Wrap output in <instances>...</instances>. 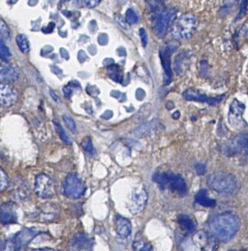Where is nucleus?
<instances>
[{
	"label": "nucleus",
	"instance_id": "obj_1",
	"mask_svg": "<svg viewBox=\"0 0 248 251\" xmlns=\"http://www.w3.org/2000/svg\"><path fill=\"white\" fill-rule=\"evenodd\" d=\"M241 222L232 212H225L212 216L209 221L210 234L218 241L228 242L239 231Z\"/></svg>",
	"mask_w": 248,
	"mask_h": 251
},
{
	"label": "nucleus",
	"instance_id": "obj_2",
	"mask_svg": "<svg viewBox=\"0 0 248 251\" xmlns=\"http://www.w3.org/2000/svg\"><path fill=\"white\" fill-rule=\"evenodd\" d=\"M207 184L212 190L226 195L235 194L238 188L236 176L226 172H216L209 175Z\"/></svg>",
	"mask_w": 248,
	"mask_h": 251
},
{
	"label": "nucleus",
	"instance_id": "obj_3",
	"mask_svg": "<svg viewBox=\"0 0 248 251\" xmlns=\"http://www.w3.org/2000/svg\"><path fill=\"white\" fill-rule=\"evenodd\" d=\"M152 180L162 190L168 189L172 190L180 197L187 195V183L180 175H175L170 172H158L153 175Z\"/></svg>",
	"mask_w": 248,
	"mask_h": 251
},
{
	"label": "nucleus",
	"instance_id": "obj_4",
	"mask_svg": "<svg viewBox=\"0 0 248 251\" xmlns=\"http://www.w3.org/2000/svg\"><path fill=\"white\" fill-rule=\"evenodd\" d=\"M198 27V19L193 14L187 13L180 16V19L172 26V33L174 37L182 39L191 38Z\"/></svg>",
	"mask_w": 248,
	"mask_h": 251
},
{
	"label": "nucleus",
	"instance_id": "obj_5",
	"mask_svg": "<svg viewBox=\"0 0 248 251\" xmlns=\"http://www.w3.org/2000/svg\"><path fill=\"white\" fill-rule=\"evenodd\" d=\"M63 187L64 195L73 200L82 197L86 190L85 183L75 173L70 174L66 177Z\"/></svg>",
	"mask_w": 248,
	"mask_h": 251
},
{
	"label": "nucleus",
	"instance_id": "obj_6",
	"mask_svg": "<svg viewBox=\"0 0 248 251\" xmlns=\"http://www.w3.org/2000/svg\"><path fill=\"white\" fill-rule=\"evenodd\" d=\"M176 15H177V11L174 9H161L158 12H155L153 25H154V31L158 37L159 38L165 37L169 24L176 17Z\"/></svg>",
	"mask_w": 248,
	"mask_h": 251
},
{
	"label": "nucleus",
	"instance_id": "obj_7",
	"mask_svg": "<svg viewBox=\"0 0 248 251\" xmlns=\"http://www.w3.org/2000/svg\"><path fill=\"white\" fill-rule=\"evenodd\" d=\"M224 154L227 156L236 155H248V136L239 134L235 136L228 142L223 149Z\"/></svg>",
	"mask_w": 248,
	"mask_h": 251
},
{
	"label": "nucleus",
	"instance_id": "obj_8",
	"mask_svg": "<svg viewBox=\"0 0 248 251\" xmlns=\"http://www.w3.org/2000/svg\"><path fill=\"white\" fill-rule=\"evenodd\" d=\"M34 191L40 198L48 199L53 197L56 193L53 180L45 174H40L36 176Z\"/></svg>",
	"mask_w": 248,
	"mask_h": 251
},
{
	"label": "nucleus",
	"instance_id": "obj_9",
	"mask_svg": "<svg viewBox=\"0 0 248 251\" xmlns=\"http://www.w3.org/2000/svg\"><path fill=\"white\" fill-rule=\"evenodd\" d=\"M148 201V194L143 187H137L133 190L129 203V210L133 215L140 213L144 210Z\"/></svg>",
	"mask_w": 248,
	"mask_h": 251
},
{
	"label": "nucleus",
	"instance_id": "obj_10",
	"mask_svg": "<svg viewBox=\"0 0 248 251\" xmlns=\"http://www.w3.org/2000/svg\"><path fill=\"white\" fill-rule=\"evenodd\" d=\"M245 110V105L242 101L234 99L231 102L228 112V122L233 128L239 129L243 126Z\"/></svg>",
	"mask_w": 248,
	"mask_h": 251
},
{
	"label": "nucleus",
	"instance_id": "obj_11",
	"mask_svg": "<svg viewBox=\"0 0 248 251\" xmlns=\"http://www.w3.org/2000/svg\"><path fill=\"white\" fill-rule=\"evenodd\" d=\"M177 49V47L173 45H169L166 48H162L160 49L159 56L162 62L165 75H164V82L166 85H169L172 81L173 73H172V66H171V55L172 52Z\"/></svg>",
	"mask_w": 248,
	"mask_h": 251
},
{
	"label": "nucleus",
	"instance_id": "obj_12",
	"mask_svg": "<svg viewBox=\"0 0 248 251\" xmlns=\"http://www.w3.org/2000/svg\"><path fill=\"white\" fill-rule=\"evenodd\" d=\"M194 241L202 251H216L219 248L218 240L210 233L199 231L196 233Z\"/></svg>",
	"mask_w": 248,
	"mask_h": 251
},
{
	"label": "nucleus",
	"instance_id": "obj_13",
	"mask_svg": "<svg viewBox=\"0 0 248 251\" xmlns=\"http://www.w3.org/2000/svg\"><path fill=\"white\" fill-rule=\"evenodd\" d=\"M40 231L35 227H25L22 231H19L17 234L12 236V241L14 245H16L18 251L26 246L33 238H35L36 236L39 234Z\"/></svg>",
	"mask_w": 248,
	"mask_h": 251
},
{
	"label": "nucleus",
	"instance_id": "obj_14",
	"mask_svg": "<svg viewBox=\"0 0 248 251\" xmlns=\"http://www.w3.org/2000/svg\"><path fill=\"white\" fill-rule=\"evenodd\" d=\"M18 100V92L16 88L9 84H0V105L9 107Z\"/></svg>",
	"mask_w": 248,
	"mask_h": 251
},
{
	"label": "nucleus",
	"instance_id": "obj_15",
	"mask_svg": "<svg viewBox=\"0 0 248 251\" xmlns=\"http://www.w3.org/2000/svg\"><path fill=\"white\" fill-rule=\"evenodd\" d=\"M92 241L89 235L78 233L70 243V251H92Z\"/></svg>",
	"mask_w": 248,
	"mask_h": 251
},
{
	"label": "nucleus",
	"instance_id": "obj_16",
	"mask_svg": "<svg viewBox=\"0 0 248 251\" xmlns=\"http://www.w3.org/2000/svg\"><path fill=\"white\" fill-rule=\"evenodd\" d=\"M18 220L17 212L15 204L5 202L0 205V221L3 224H12Z\"/></svg>",
	"mask_w": 248,
	"mask_h": 251
},
{
	"label": "nucleus",
	"instance_id": "obj_17",
	"mask_svg": "<svg viewBox=\"0 0 248 251\" xmlns=\"http://www.w3.org/2000/svg\"><path fill=\"white\" fill-rule=\"evenodd\" d=\"M19 78V73L11 63L0 61V82L12 83Z\"/></svg>",
	"mask_w": 248,
	"mask_h": 251
},
{
	"label": "nucleus",
	"instance_id": "obj_18",
	"mask_svg": "<svg viewBox=\"0 0 248 251\" xmlns=\"http://www.w3.org/2000/svg\"><path fill=\"white\" fill-rule=\"evenodd\" d=\"M115 229L120 238L123 239L127 238L132 232V226L129 219L121 216H116Z\"/></svg>",
	"mask_w": 248,
	"mask_h": 251
},
{
	"label": "nucleus",
	"instance_id": "obj_19",
	"mask_svg": "<svg viewBox=\"0 0 248 251\" xmlns=\"http://www.w3.org/2000/svg\"><path fill=\"white\" fill-rule=\"evenodd\" d=\"M195 201L204 207H214L216 205V201L209 197L207 190L205 189H202L196 194Z\"/></svg>",
	"mask_w": 248,
	"mask_h": 251
},
{
	"label": "nucleus",
	"instance_id": "obj_20",
	"mask_svg": "<svg viewBox=\"0 0 248 251\" xmlns=\"http://www.w3.org/2000/svg\"><path fill=\"white\" fill-rule=\"evenodd\" d=\"M177 223L180 228L187 233H193L196 230V223L190 216L187 215H180L177 217Z\"/></svg>",
	"mask_w": 248,
	"mask_h": 251
},
{
	"label": "nucleus",
	"instance_id": "obj_21",
	"mask_svg": "<svg viewBox=\"0 0 248 251\" xmlns=\"http://www.w3.org/2000/svg\"><path fill=\"white\" fill-rule=\"evenodd\" d=\"M184 99L188 100H195V101L206 102L207 103L209 98L204 94L199 93L197 91L192 89H187L183 93Z\"/></svg>",
	"mask_w": 248,
	"mask_h": 251
},
{
	"label": "nucleus",
	"instance_id": "obj_22",
	"mask_svg": "<svg viewBox=\"0 0 248 251\" xmlns=\"http://www.w3.org/2000/svg\"><path fill=\"white\" fill-rule=\"evenodd\" d=\"M107 73L111 76V79L115 82L121 83L122 80L124 79V73L121 70H119V67L117 65H112L109 66L107 68Z\"/></svg>",
	"mask_w": 248,
	"mask_h": 251
},
{
	"label": "nucleus",
	"instance_id": "obj_23",
	"mask_svg": "<svg viewBox=\"0 0 248 251\" xmlns=\"http://www.w3.org/2000/svg\"><path fill=\"white\" fill-rule=\"evenodd\" d=\"M16 43L20 50L24 53H27L30 50L28 40L24 34H19L16 37Z\"/></svg>",
	"mask_w": 248,
	"mask_h": 251
},
{
	"label": "nucleus",
	"instance_id": "obj_24",
	"mask_svg": "<svg viewBox=\"0 0 248 251\" xmlns=\"http://www.w3.org/2000/svg\"><path fill=\"white\" fill-rule=\"evenodd\" d=\"M53 124H54L55 126H56L58 134L60 136V139H62V141L64 142L66 144L71 145V139H70V138L67 136V133L65 132L64 129H63V126H62L61 124L58 122V121H56V120H53Z\"/></svg>",
	"mask_w": 248,
	"mask_h": 251
},
{
	"label": "nucleus",
	"instance_id": "obj_25",
	"mask_svg": "<svg viewBox=\"0 0 248 251\" xmlns=\"http://www.w3.org/2000/svg\"><path fill=\"white\" fill-rule=\"evenodd\" d=\"M11 56H12V53H11L10 50L6 46L3 40L0 38V59L2 60V61L8 62Z\"/></svg>",
	"mask_w": 248,
	"mask_h": 251
},
{
	"label": "nucleus",
	"instance_id": "obj_26",
	"mask_svg": "<svg viewBox=\"0 0 248 251\" xmlns=\"http://www.w3.org/2000/svg\"><path fill=\"white\" fill-rule=\"evenodd\" d=\"M133 251H151L152 247L143 240L135 241L133 244Z\"/></svg>",
	"mask_w": 248,
	"mask_h": 251
},
{
	"label": "nucleus",
	"instance_id": "obj_27",
	"mask_svg": "<svg viewBox=\"0 0 248 251\" xmlns=\"http://www.w3.org/2000/svg\"><path fill=\"white\" fill-rule=\"evenodd\" d=\"M0 251H18L12 238H9L0 241Z\"/></svg>",
	"mask_w": 248,
	"mask_h": 251
},
{
	"label": "nucleus",
	"instance_id": "obj_28",
	"mask_svg": "<svg viewBox=\"0 0 248 251\" xmlns=\"http://www.w3.org/2000/svg\"><path fill=\"white\" fill-rule=\"evenodd\" d=\"M63 121H64L65 124L67 125V127L69 128L70 131L74 132L75 134L77 132L76 124L74 121V118L70 117L68 114H65L63 117Z\"/></svg>",
	"mask_w": 248,
	"mask_h": 251
},
{
	"label": "nucleus",
	"instance_id": "obj_29",
	"mask_svg": "<svg viewBox=\"0 0 248 251\" xmlns=\"http://www.w3.org/2000/svg\"><path fill=\"white\" fill-rule=\"evenodd\" d=\"M9 185V178L2 168L0 167V191L5 190Z\"/></svg>",
	"mask_w": 248,
	"mask_h": 251
},
{
	"label": "nucleus",
	"instance_id": "obj_30",
	"mask_svg": "<svg viewBox=\"0 0 248 251\" xmlns=\"http://www.w3.org/2000/svg\"><path fill=\"white\" fill-rule=\"evenodd\" d=\"M126 21L130 25L136 24L139 21L137 15L133 9H129L126 12Z\"/></svg>",
	"mask_w": 248,
	"mask_h": 251
},
{
	"label": "nucleus",
	"instance_id": "obj_31",
	"mask_svg": "<svg viewBox=\"0 0 248 251\" xmlns=\"http://www.w3.org/2000/svg\"><path fill=\"white\" fill-rule=\"evenodd\" d=\"M82 146L87 152L92 153L94 151L93 145H92V139L89 136L84 138L82 142Z\"/></svg>",
	"mask_w": 248,
	"mask_h": 251
},
{
	"label": "nucleus",
	"instance_id": "obj_32",
	"mask_svg": "<svg viewBox=\"0 0 248 251\" xmlns=\"http://www.w3.org/2000/svg\"><path fill=\"white\" fill-rule=\"evenodd\" d=\"M86 92L92 97H97L100 94V90L96 86V85H89L86 88Z\"/></svg>",
	"mask_w": 248,
	"mask_h": 251
},
{
	"label": "nucleus",
	"instance_id": "obj_33",
	"mask_svg": "<svg viewBox=\"0 0 248 251\" xmlns=\"http://www.w3.org/2000/svg\"><path fill=\"white\" fill-rule=\"evenodd\" d=\"M111 95L114 99H118L121 102L124 101L126 100V95L121 93L120 91L114 90L111 92Z\"/></svg>",
	"mask_w": 248,
	"mask_h": 251
},
{
	"label": "nucleus",
	"instance_id": "obj_34",
	"mask_svg": "<svg viewBox=\"0 0 248 251\" xmlns=\"http://www.w3.org/2000/svg\"><path fill=\"white\" fill-rule=\"evenodd\" d=\"M140 35L141 38L142 44L144 48L147 47V44H148V35H147V31L144 28L140 29Z\"/></svg>",
	"mask_w": 248,
	"mask_h": 251
},
{
	"label": "nucleus",
	"instance_id": "obj_35",
	"mask_svg": "<svg viewBox=\"0 0 248 251\" xmlns=\"http://www.w3.org/2000/svg\"><path fill=\"white\" fill-rule=\"evenodd\" d=\"M109 38L107 34L101 33V34H99V38H98V42H99V44H100V45H101V46H104V45L107 44Z\"/></svg>",
	"mask_w": 248,
	"mask_h": 251
},
{
	"label": "nucleus",
	"instance_id": "obj_36",
	"mask_svg": "<svg viewBox=\"0 0 248 251\" xmlns=\"http://www.w3.org/2000/svg\"><path fill=\"white\" fill-rule=\"evenodd\" d=\"M78 60L79 63H83L87 60H89V56L86 54L85 51L79 50L78 53Z\"/></svg>",
	"mask_w": 248,
	"mask_h": 251
},
{
	"label": "nucleus",
	"instance_id": "obj_37",
	"mask_svg": "<svg viewBox=\"0 0 248 251\" xmlns=\"http://www.w3.org/2000/svg\"><path fill=\"white\" fill-rule=\"evenodd\" d=\"M195 168L196 172H197L198 175H202L206 173V165H203V164H198V165H196Z\"/></svg>",
	"mask_w": 248,
	"mask_h": 251
},
{
	"label": "nucleus",
	"instance_id": "obj_38",
	"mask_svg": "<svg viewBox=\"0 0 248 251\" xmlns=\"http://www.w3.org/2000/svg\"><path fill=\"white\" fill-rule=\"evenodd\" d=\"M84 3L85 4L88 8L92 9L94 7H96L100 3V1L99 0H88V1H84Z\"/></svg>",
	"mask_w": 248,
	"mask_h": 251
},
{
	"label": "nucleus",
	"instance_id": "obj_39",
	"mask_svg": "<svg viewBox=\"0 0 248 251\" xmlns=\"http://www.w3.org/2000/svg\"><path fill=\"white\" fill-rule=\"evenodd\" d=\"M146 97V92L142 88H138L136 92V99L138 100H143Z\"/></svg>",
	"mask_w": 248,
	"mask_h": 251
},
{
	"label": "nucleus",
	"instance_id": "obj_40",
	"mask_svg": "<svg viewBox=\"0 0 248 251\" xmlns=\"http://www.w3.org/2000/svg\"><path fill=\"white\" fill-rule=\"evenodd\" d=\"M89 31L92 33L96 32V31L98 30V25L96 21L92 20L89 22Z\"/></svg>",
	"mask_w": 248,
	"mask_h": 251
},
{
	"label": "nucleus",
	"instance_id": "obj_41",
	"mask_svg": "<svg viewBox=\"0 0 248 251\" xmlns=\"http://www.w3.org/2000/svg\"><path fill=\"white\" fill-rule=\"evenodd\" d=\"M54 27V23H53V22H51V23H50V24L48 25V26H47V27H43L42 31H44V32L47 33V34H48V33L52 32V31H53Z\"/></svg>",
	"mask_w": 248,
	"mask_h": 251
},
{
	"label": "nucleus",
	"instance_id": "obj_42",
	"mask_svg": "<svg viewBox=\"0 0 248 251\" xmlns=\"http://www.w3.org/2000/svg\"><path fill=\"white\" fill-rule=\"evenodd\" d=\"M63 94H64L65 95V97L67 98V99H70V98L71 97L73 91H72L70 85H69V86H65L64 88H63Z\"/></svg>",
	"mask_w": 248,
	"mask_h": 251
},
{
	"label": "nucleus",
	"instance_id": "obj_43",
	"mask_svg": "<svg viewBox=\"0 0 248 251\" xmlns=\"http://www.w3.org/2000/svg\"><path fill=\"white\" fill-rule=\"evenodd\" d=\"M114 64V60L112 58H106L105 60L103 61V66H107V67H109V66H112Z\"/></svg>",
	"mask_w": 248,
	"mask_h": 251
},
{
	"label": "nucleus",
	"instance_id": "obj_44",
	"mask_svg": "<svg viewBox=\"0 0 248 251\" xmlns=\"http://www.w3.org/2000/svg\"><path fill=\"white\" fill-rule=\"evenodd\" d=\"M88 51H89V53H90L91 55L94 56V55H96L97 53V48H96V45H94V44H92L88 48Z\"/></svg>",
	"mask_w": 248,
	"mask_h": 251
},
{
	"label": "nucleus",
	"instance_id": "obj_45",
	"mask_svg": "<svg viewBox=\"0 0 248 251\" xmlns=\"http://www.w3.org/2000/svg\"><path fill=\"white\" fill-rule=\"evenodd\" d=\"M113 117V112L111 110H106L104 114H102V118H104L105 120L111 119V117Z\"/></svg>",
	"mask_w": 248,
	"mask_h": 251
},
{
	"label": "nucleus",
	"instance_id": "obj_46",
	"mask_svg": "<svg viewBox=\"0 0 248 251\" xmlns=\"http://www.w3.org/2000/svg\"><path fill=\"white\" fill-rule=\"evenodd\" d=\"M60 53H61L62 57L64 58L66 60L70 59V54H69L68 51L64 48L60 49Z\"/></svg>",
	"mask_w": 248,
	"mask_h": 251
},
{
	"label": "nucleus",
	"instance_id": "obj_47",
	"mask_svg": "<svg viewBox=\"0 0 248 251\" xmlns=\"http://www.w3.org/2000/svg\"><path fill=\"white\" fill-rule=\"evenodd\" d=\"M117 53H118V56H125L126 55V50L125 48H120L117 50Z\"/></svg>",
	"mask_w": 248,
	"mask_h": 251
},
{
	"label": "nucleus",
	"instance_id": "obj_48",
	"mask_svg": "<svg viewBox=\"0 0 248 251\" xmlns=\"http://www.w3.org/2000/svg\"><path fill=\"white\" fill-rule=\"evenodd\" d=\"M69 85H72V86L74 87H80L79 82H77L75 80H74V81H71V82L69 83Z\"/></svg>",
	"mask_w": 248,
	"mask_h": 251
},
{
	"label": "nucleus",
	"instance_id": "obj_49",
	"mask_svg": "<svg viewBox=\"0 0 248 251\" xmlns=\"http://www.w3.org/2000/svg\"><path fill=\"white\" fill-rule=\"evenodd\" d=\"M31 251H56L51 248H42V249H35L32 250Z\"/></svg>",
	"mask_w": 248,
	"mask_h": 251
},
{
	"label": "nucleus",
	"instance_id": "obj_50",
	"mask_svg": "<svg viewBox=\"0 0 248 251\" xmlns=\"http://www.w3.org/2000/svg\"><path fill=\"white\" fill-rule=\"evenodd\" d=\"M50 93L51 96H52V98H53V100H55V101H57L58 100V96L56 95V94L54 93V92H53V91H50Z\"/></svg>",
	"mask_w": 248,
	"mask_h": 251
},
{
	"label": "nucleus",
	"instance_id": "obj_51",
	"mask_svg": "<svg viewBox=\"0 0 248 251\" xmlns=\"http://www.w3.org/2000/svg\"><path fill=\"white\" fill-rule=\"evenodd\" d=\"M174 104L172 103V102L169 101L167 103L166 107L167 108L169 109V110H172V109L174 108Z\"/></svg>",
	"mask_w": 248,
	"mask_h": 251
},
{
	"label": "nucleus",
	"instance_id": "obj_52",
	"mask_svg": "<svg viewBox=\"0 0 248 251\" xmlns=\"http://www.w3.org/2000/svg\"><path fill=\"white\" fill-rule=\"evenodd\" d=\"M172 117H173L174 120L178 119L179 117H180V112H179V111H176V112L174 113Z\"/></svg>",
	"mask_w": 248,
	"mask_h": 251
},
{
	"label": "nucleus",
	"instance_id": "obj_53",
	"mask_svg": "<svg viewBox=\"0 0 248 251\" xmlns=\"http://www.w3.org/2000/svg\"><path fill=\"white\" fill-rule=\"evenodd\" d=\"M63 14H64L65 16H67V17L70 18L71 16V12H68V11H63Z\"/></svg>",
	"mask_w": 248,
	"mask_h": 251
},
{
	"label": "nucleus",
	"instance_id": "obj_54",
	"mask_svg": "<svg viewBox=\"0 0 248 251\" xmlns=\"http://www.w3.org/2000/svg\"><path fill=\"white\" fill-rule=\"evenodd\" d=\"M55 70L54 73H56V74H61L62 70H60V68H58V67H54Z\"/></svg>",
	"mask_w": 248,
	"mask_h": 251
},
{
	"label": "nucleus",
	"instance_id": "obj_55",
	"mask_svg": "<svg viewBox=\"0 0 248 251\" xmlns=\"http://www.w3.org/2000/svg\"><path fill=\"white\" fill-rule=\"evenodd\" d=\"M247 12H248V5H247Z\"/></svg>",
	"mask_w": 248,
	"mask_h": 251
},
{
	"label": "nucleus",
	"instance_id": "obj_56",
	"mask_svg": "<svg viewBox=\"0 0 248 251\" xmlns=\"http://www.w3.org/2000/svg\"></svg>",
	"mask_w": 248,
	"mask_h": 251
}]
</instances>
